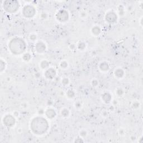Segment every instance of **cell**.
<instances>
[{
  "label": "cell",
  "instance_id": "obj_20",
  "mask_svg": "<svg viewBox=\"0 0 143 143\" xmlns=\"http://www.w3.org/2000/svg\"><path fill=\"white\" fill-rule=\"evenodd\" d=\"M62 83L64 84V85H67V84L68 83V79L67 78H64L62 81Z\"/></svg>",
  "mask_w": 143,
  "mask_h": 143
},
{
  "label": "cell",
  "instance_id": "obj_9",
  "mask_svg": "<svg viewBox=\"0 0 143 143\" xmlns=\"http://www.w3.org/2000/svg\"><path fill=\"white\" fill-rule=\"evenodd\" d=\"M56 75V72L53 68H49L45 73V76L48 79L53 78Z\"/></svg>",
  "mask_w": 143,
  "mask_h": 143
},
{
  "label": "cell",
  "instance_id": "obj_8",
  "mask_svg": "<svg viewBox=\"0 0 143 143\" xmlns=\"http://www.w3.org/2000/svg\"><path fill=\"white\" fill-rule=\"evenodd\" d=\"M35 49L38 53H43L46 49V46L44 43L39 42L35 45Z\"/></svg>",
  "mask_w": 143,
  "mask_h": 143
},
{
  "label": "cell",
  "instance_id": "obj_5",
  "mask_svg": "<svg viewBox=\"0 0 143 143\" xmlns=\"http://www.w3.org/2000/svg\"><path fill=\"white\" fill-rule=\"evenodd\" d=\"M56 18L61 22H64L67 21L69 18L68 13L65 10H60L56 14Z\"/></svg>",
  "mask_w": 143,
  "mask_h": 143
},
{
  "label": "cell",
  "instance_id": "obj_4",
  "mask_svg": "<svg viewBox=\"0 0 143 143\" xmlns=\"http://www.w3.org/2000/svg\"><path fill=\"white\" fill-rule=\"evenodd\" d=\"M22 12L25 17L27 18H31L35 15L36 11L34 7L30 5H27L23 8Z\"/></svg>",
  "mask_w": 143,
  "mask_h": 143
},
{
  "label": "cell",
  "instance_id": "obj_14",
  "mask_svg": "<svg viewBox=\"0 0 143 143\" xmlns=\"http://www.w3.org/2000/svg\"><path fill=\"white\" fill-rule=\"evenodd\" d=\"M100 32H101L100 29H99L98 27L96 26L92 29V33H94L95 35H99Z\"/></svg>",
  "mask_w": 143,
  "mask_h": 143
},
{
  "label": "cell",
  "instance_id": "obj_19",
  "mask_svg": "<svg viewBox=\"0 0 143 143\" xmlns=\"http://www.w3.org/2000/svg\"><path fill=\"white\" fill-rule=\"evenodd\" d=\"M60 65H61V67H62V68H66L67 67V63L65 62H63L61 63V64H60Z\"/></svg>",
  "mask_w": 143,
  "mask_h": 143
},
{
  "label": "cell",
  "instance_id": "obj_11",
  "mask_svg": "<svg viewBox=\"0 0 143 143\" xmlns=\"http://www.w3.org/2000/svg\"><path fill=\"white\" fill-rule=\"evenodd\" d=\"M102 99L105 102L108 103L111 100V96L109 93H105L102 96Z\"/></svg>",
  "mask_w": 143,
  "mask_h": 143
},
{
  "label": "cell",
  "instance_id": "obj_18",
  "mask_svg": "<svg viewBox=\"0 0 143 143\" xmlns=\"http://www.w3.org/2000/svg\"><path fill=\"white\" fill-rule=\"evenodd\" d=\"M68 96L69 97H73L74 96V93L72 90H69L68 92L67 93Z\"/></svg>",
  "mask_w": 143,
  "mask_h": 143
},
{
  "label": "cell",
  "instance_id": "obj_15",
  "mask_svg": "<svg viewBox=\"0 0 143 143\" xmlns=\"http://www.w3.org/2000/svg\"><path fill=\"white\" fill-rule=\"evenodd\" d=\"M49 66V63L46 60H44L41 63V67L42 68H46Z\"/></svg>",
  "mask_w": 143,
  "mask_h": 143
},
{
  "label": "cell",
  "instance_id": "obj_3",
  "mask_svg": "<svg viewBox=\"0 0 143 143\" xmlns=\"http://www.w3.org/2000/svg\"><path fill=\"white\" fill-rule=\"evenodd\" d=\"M3 8L6 12L13 13L19 9V3L17 1H6L3 3Z\"/></svg>",
  "mask_w": 143,
  "mask_h": 143
},
{
  "label": "cell",
  "instance_id": "obj_6",
  "mask_svg": "<svg viewBox=\"0 0 143 143\" xmlns=\"http://www.w3.org/2000/svg\"><path fill=\"white\" fill-rule=\"evenodd\" d=\"M3 124L5 125L6 126L11 127L13 126L15 124V119L12 116L10 115H6L4 117L3 120Z\"/></svg>",
  "mask_w": 143,
  "mask_h": 143
},
{
  "label": "cell",
  "instance_id": "obj_12",
  "mask_svg": "<svg viewBox=\"0 0 143 143\" xmlns=\"http://www.w3.org/2000/svg\"><path fill=\"white\" fill-rule=\"evenodd\" d=\"M99 68L100 69L103 71H108L109 69L108 64L106 62H102L99 65Z\"/></svg>",
  "mask_w": 143,
  "mask_h": 143
},
{
  "label": "cell",
  "instance_id": "obj_1",
  "mask_svg": "<svg viewBox=\"0 0 143 143\" xmlns=\"http://www.w3.org/2000/svg\"><path fill=\"white\" fill-rule=\"evenodd\" d=\"M30 128L33 132L37 135H43L48 130L49 124L42 117H36L31 122Z\"/></svg>",
  "mask_w": 143,
  "mask_h": 143
},
{
  "label": "cell",
  "instance_id": "obj_17",
  "mask_svg": "<svg viewBox=\"0 0 143 143\" xmlns=\"http://www.w3.org/2000/svg\"><path fill=\"white\" fill-rule=\"evenodd\" d=\"M31 58V56L30 54H29V53H27L26 54H25V55H24V59L25 60H26V61H28L29 60H30V59Z\"/></svg>",
  "mask_w": 143,
  "mask_h": 143
},
{
  "label": "cell",
  "instance_id": "obj_7",
  "mask_svg": "<svg viewBox=\"0 0 143 143\" xmlns=\"http://www.w3.org/2000/svg\"><path fill=\"white\" fill-rule=\"evenodd\" d=\"M106 20L108 23H114L117 21V15L113 12H109L106 15Z\"/></svg>",
  "mask_w": 143,
  "mask_h": 143
},
{
  "label": "cell",
  "instance_id": "obj_2",
  "mask_svg": "<svg viewBox=\"0 0 143 143\" xmlns=\"http://www.w3.org/2000/svg\"><path fill=\"white\" fill-rule=\"evenodd\" d=\"M10 51L15 55L23 53L26 48L25 41L21 38H15L11 40L8 44Z\"/></svg>",
  "mask_w": 143,
  "mask_h": 143
},
{
  "label": "cell",
  "instance_id": "obj_16",
  "mask_svg": "<svg viewBox=\"0 0 143 143\" xmlns=\"http://www.w3.org/2000/svg\"><path fill=\"white\" fill-rule=\"evenodd\" d=\"M62 115L64 116V117H67V116H68L69 112L68 110H67V109H64V110L62 111Z\"/></svg>",
  "mask_w": 143,
  "mask_h": 143
},
{
  "label": "cell",
  "instance_id": "obj_13",
  "mask_svg": "<svg viewBox=\"0 0 143 143\" xmlns=\"http://www.w3.org/2000/svg\"><path fill=\"white\" fill-rule=\"evenodd\" d=\"M115 74L116 75V76L118 77V78H121V77H122V76H124V71H122V69H118L115 71Z\"/></svg>",
  "mask_w": 143,
  "mask_h": 143
},
{
  "label": "cell",
  "instance_id": "obj_10",
  "mask_svg": "<svg viewBox=\"0 0 143 143\" xmlns=\"http://www.w3.org/2000/svg\"><path fill=\"white\" fill-rule=\"evenodd\" d=\"M45 115L49 119H53L56 116V112L53 109L50 108L47 110L45 112Z\"/></svg>",
  "mask_w": 143,
  "mask_h": 143
}]
</instances>
